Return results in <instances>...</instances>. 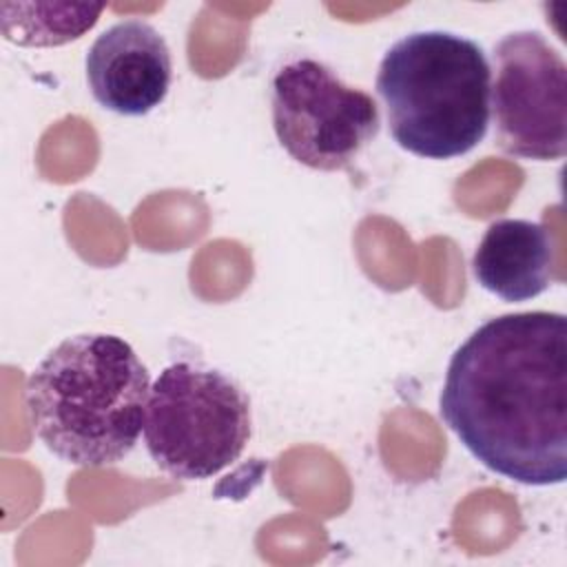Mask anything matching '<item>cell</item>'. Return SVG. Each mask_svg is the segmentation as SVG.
Here are the masks:
<instances>
[{
	"label": "cell",
	"instance_id": "5",
	"mask_svg": "<svg viewBox=\"0 0 567 567\" xmlns=\"http://www.w3.org/2000/svg\"><path fill=\"white\" fill-rule=\"evenodd\" d=\"M270 104L279 144L315 171L350 166L381 126L374 97L312 58H292L277 69Z\"/></svg>",
	"mask_w": 567,
	"mask_h": 567
},
{
	"label": "cell",
	"instance_id": "6",
	"mask_svg": "<svg viewBox=\"0 0 567 567\" xmlns=\"http://www.w3.org/2000/svg\"><path fill=\"white\" fill-rule=\"evenodd\" d=\"M489 109L496 144L516 157L551 162L567 153V64L538 31H512L494 47Z\"/></svg>",
	"mask_w": 567,
	"mask_h": 567
},
{
	"label": "cell",
	"instance_id": "9",
	"mask_svg": "<svg viewBox=\"0 0 567 567\" xmlns=\"http://www.w3.org/2000/svg\"><path fill=\"white\" fill-rule=\"evenodd\" d=\"M104 4L2 2V35L20 47H60L95 27Z\"/></svg>",
	"mask_w": 567,
	"mask_h": 567
},
{
	"label": "cell",
	"instance_id": "1",
	"mask_svg": "<svg viewBox=\"0 0 567 567\" xmlns=\"http://www.w3.org/2000/svg\"><path fill=\"white\" fill-rule=\"evenodd\" d=\"M439 410L487 470L523 485L567 478V319L532 310L478 326L452 354Z\"/></svg>",
	"mask_w": 567,
	"mask_h": 567
},
{
	"label": "cell",
	"instance_id": "2",
	"mask_svg": "<svg viewBox=\"0 0 567 567\" xmlns=\"http://www.w3.org/2000/svg\"><path fill=\"white\" fill-rule=\"evenodd\" d=\"M151 377L115 334L60 341L31 372L24 403L38 439L62 461L106 467L131 454L144 432Z\"/></svg>",
	"mask_w": 567,
	"mask_h": 567
},
{
	"label": "cell",
	"instance_id": "3",
	"mask_svg": "<svg viewBox=\"0 0 567 567\" xmlns=\"http://www.w3.org/2000/svg\"><path fill=\"white\" fill-rule=\"evenodd\" d=\"M492 69L483 47L452 31L396 40L377 73L394 142L427 159L470 153L489 126Z\"/></svg>",
	"mask_w": 567,
	"mask_h": 567
},
{
	"label": "cell",
	"instance_id": "4",
	"mask_svg": "<svg viewBox=\"0 0 567 567\" xmlns=\"http://www.w3.org/2000/svg\"><path fill=\"white\" fill-rule=\"evenodd\" d=\"M250 425V399L235 379L204 363L173 361L151 385L142 434L162 472L202 481L241 456Z\"/></svg>",
	"mask_w": 567,
	"mask_h": 567
},
{
	"label": "cell",
	"instance_id": "7",
	"mask_svg": "<svg viewBox=\"0 0 567 567\" xmlns=\"http://www.w3.org/2000/svg\"><path fill=\"white\" fill-rule=\"evenodd\" d=\"M84 66L95 102L126 117H140L159 106L173 80L164 35L135 18L102 31L89 47Z\"/></svg>",
	"mask_w": 567,
	"mask_h": 567
},
{
	"label": "cell",
	"instance_id": "8",
	"mask_svg": "<svg viewBox=\"0 0 567 567\" xmlns=\"http://www.w3.org/2000/svg\"><path fill=\"white\" fill-rule=\"evenodd\" d=\"M554 246L549 230L529 219H498L487 226L472 255L476 281L503 301H527L551 281Z\"/></svg>",
	"mask_w": 567,
	"mask_h": 567
}]
</instances>
